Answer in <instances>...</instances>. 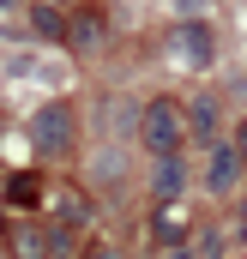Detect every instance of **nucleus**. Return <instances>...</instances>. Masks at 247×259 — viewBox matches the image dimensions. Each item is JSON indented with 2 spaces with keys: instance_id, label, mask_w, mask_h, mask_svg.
<instances>
[{
  "instance_id": "nucleus-8",
  "label": "nucleus",
  "mask_w": 247,
  "mask_h": 259,
  "mask_svg": "<svg viewBox=\"0 0 247 259\" xmlns=\"http://www.w3.org/2000/svg\"><path fill=\"white\" fill-rule=\"evenodd\" d=\"M30 24H36V36H49V42H61V36H66V18H61V12H49V6H36Z\"/></svg>"
},
{
  "instance_id": "nucleus-2",
  "label": "nucleus",
  "mask_w": 247,
  "mask_h": 259,
  "mask_svg": "<svg viewBox=\"0 0 247 259\" xmlns=\"http://www.w3.org/2000/svg\"><path fill=\"white\" fill-rule=\"evenodd\" d=\"M30 145H36L43 157H66V151H72V109H66V103L36 109V115H30Z\"/></svg>"
},
{
  "instance_id": "nucleus-1",
  "label": "nucleus",
  "mask_w": 247,
  "mask_h": 259,
  "mask_svg": "<svg viewBox=\"0 0 247 259\" xmlns=\"http://www.w3.org/2000/svg\"><path fill=\"white\" fill-rule=\"evenodd\" d=\"M139 133H145V151H151V157H175L193 127H187V109L175 103V97H157V103H145Z\"/></svg>"
},
{
  "instance_id": "nucleus-6",
  "label": "nucleus",
  "mask_w": 247,
  "mask_h": 259,
  "mask_svg": "<svg viewBox=\"0 0 247 259\" xmlns=\"http://www.w3.org/2000/svg\"><path fill=\"white\" fill-rule=\"evenodd\" d=\"M43 205H49V217H61L66 229H78V223L91 217V205H85V193H72V187H61V193H55V199L43 193Z\"/></svg>"
},
{
  "instance_id": "nucleus-4",
  "label": "nucleus",
  "mask_w": 247,
  "mask_h": 259,
  "mask_svg": "<svg viewBox=\"0 0 247 259\" xmlns=\"http://www.w3.org/2000/svg\"><path fill=\"white\" fill-rule=\"evenodd\" d=\"M151 241L157 247H193V229H187V217L175 211V199H163V211L151 217Z\"/></svg>"
},
{
  "instance_id": "nucleus-12",
  "label": "nucleus",
  "mask_w": 247,
  "mask_h": 259,
  "mask_svg": "<svg viewBox=\"0 0 247 259\" xmlns=\"http://www.w3.org/2000/svg\"><path fill=\"white\" fill-rule=\"evenodd\" d=\"M229 145L241 151V163H247V121H241V127H235V139H229Z\"/></svg>"
},
{
  "instance_id": "nucleus-7",
  "label": "nucleus",
  "mask_w": 247,
  "mask_h": 259,
  "mask_svg": "<svg viewBox=\"0 0 247 259\" xmlns=\"http://www.w3.org/2000/svg\"><path fill=\"white\" fill-rule=\"evenodd\" d=\"M181 55H187L193 66L211 61V30H205V24H181Z\"/></svg>"
},
{
  "instance_id": "nucleus-5",
  "label": "nucleus",
  "mask_w": 247,
  "mask_h": 259,
  "mask_svg": "<svg viewBox=\"0 0 247 259\" xmlns=\"http://www.w3.org/2000/svg\"><path fill=\"white\" fill-rule=\"evenodd\" d=\"M151 193H157V199H181V193H187L181 151H175V157H157V169H151Z\"/></svg>"
},
{
  "instance_id": "nucleus-11",
  "label": "nucleus",
  "mask_w": 247,
  "mask_h": 259,
  "mask_svg": "<svg viewBox=\"0 0 247 259\" xmlns=\"http://www.w3.org/2000/svg\"><path fill=\"white\" fill-rule=\"evenodd\" d=\"M97 36H103V18H97V12H91V18H78V30H72V42H85V49H91Z\"/></svg>"
},
{
  "instance_id": "nucleus-9",
  "label": "nucleus",
  "mask_w": 247,
  "mask_h": 259,
  "mask_svg": "<svg viewBox=\"0 0 247 259\" xmlns=\"http://www.w3.org/2000/svg\"><path fill=\"white\" fill-rule=\"evenodd\" d=\"M187 127L199 133V139H211V133H217V109H211V103H205V97H199V103H193V109H187Z\"/></svg>"
},
{
  "instance_id": "nucleus-10",
  "label": "nucleus",
  "mask_w": 247,
  "mask_h": 259,
  "mask_svg": "<svg viewBox=\"0 0 247 259\" xmlns=\"http://www.w3.org/2000/svg\"><path fill=\"white\" fill-rule=\"evenodd\" d=\"M6 193H12V205H36V199H43V181H30V175H18V181H12Z\"/></svg>"
},
{
  "instance_id": "nucleus-3",
  "label": "nucleus",
  "mask_w": 247,
  "mask_h": 259,
  "mask_svg": "<svg viewBox=\"0 0 247 259\" xmlns=\"http://www.w3.org/2000/svg\"><path fill=\"white\" fill-rule=\"evenodd\" d=\"M241 175H247L241 151H235V145H211V163H205V187H211V193H235V187H241Z\"/></svg>"
}]
</instances>
